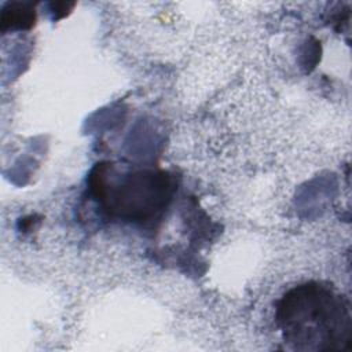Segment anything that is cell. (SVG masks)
Returning a JSON list of instances; mask_svg holds the SVG:
<instances>
[{"instance_id":"cell-1","label":"cell","mask_w":352,"mask_h":352,"mask_svg":"<svg viewBox=\"0 0 352 352\" xmlns=\"http://www.w3.org/2000/svg\"><path fill=\"white\" fill-rule=\"evenodd\" d=\"M275 322L296 351H342L352 341L351 302L327 283L311 280L289 289L276 302Z\"/></svg>"},{"instance_id":"cell-2","label":"cell","mask_w":352,"mask_h":352,"mask_svg":"<svg viewBox=\"0 0 352 352\" xmlns=\"http://www.w3.org/2000/svg\"><path fill=\"white\" fill-rule=\"evenodd\" d=\"M91 197L113 219L139 226L161 219L172 202L176 184L162 169L118 172L113 162H98L87 179Z\"/></svg>"},{"instance_id":"cell-3","label":"cell","mask_w":352,"mask_h":352,"mask_svg":"<svg viewBox=\"0 0 352 352\" xmlns=\"http://www.w3.org/2000/svg\"><path fill=\"white\" fill-rule=\"evenodd\" d=\"M36 22V11L32 3L12 1L7 3L1 10L0 25L1 30H28Z\"/></svg>"}]
</instances>
